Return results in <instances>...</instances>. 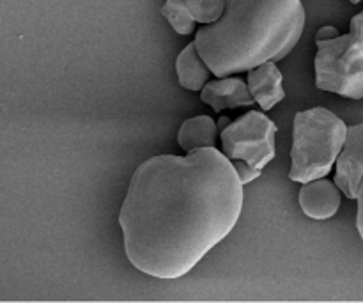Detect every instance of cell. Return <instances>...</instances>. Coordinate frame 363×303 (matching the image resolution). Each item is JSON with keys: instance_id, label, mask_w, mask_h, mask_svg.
Instances as JSON below:
<instances>
[{"instance_id": "1", "label": "cell", "mask_w": 363, "mask_h": 303, "mask_svg": "<svg viewBox=\"0 0 363 303\" xmlns=\"http://www.w3.org/2000/svg\"><path fill=\"white\" fill-rule=\"evenodd\" d=\"M243 187L216 148L145 160L119 213L128 261L155 279L186 275L236 227Z\"/></svg>"}, {"instance_id": "2", "label": "cell", "mask_w": 363, "mask_h": 303, "mask_svg": "<svg viewBox=\"0 0 363 303\" xmlns=\"http://www.w3.org/2000/svg\"><path fill=\"white\" fill-rule=\"evenodd\" d=\"M305 28L301 0H225L223 14L201 27L195 46L215 77L286 59Z\"/></svg>"}, {"instance_id": "3", "label": "cell", "mask_w": 363, "mask_h": 303, "mask_svg": "<svg viewBox=\"0 0 363 303\" xmlns=\"http://www.w3.org/2000/svg\"><path fill=\"white\" fill-rule=\"evenodd\" d=\"M347 126L323 106L301 110L294 117L289 177L294 183L326 177L346 142Z\"/></svg>"}, {"instance_id": "4", "label": "cell", "mask_w": 363, "mask_h": 303, "mask_svg": "<svg viewBox=\"0 0 363 303\" xmlns=\"http://www.w3.org/2000/svg\"><path fill=\"white\" fill-rule=\"evenodd\" d=\"M315 87L342 98H363V11L351 18V31L339 34L326 25L315 34Z\"/></svg>"}, {"instance_id": "5", "label": "cell", "mask_w": 363, "mask_h": 303, "mask_svg": "<svg viewBox=\"0 0 363 303\" xmlns=\"http://www.w3.org/2000/svg\"><path fill=\"white\" fill-rule=\"evenodd\" d=\"M220 135L227 158L245 160L261 170L275 158L277 124L259 110H250L240 119L230 121L220 130Z\"/></svg>"}, {"instance_id": "6", "label": "cell", "mask_w": 363, "mask_h": 303, "mask_svg": "<svg viewBox=\"0 0 363 303\" xmlns=\"http://www.w3.org/2000/svg\"><path fill=\"white\" fill-rule=\"evenodd\" d=\"M225 9V0H167L162 14L181 35L194 34L195 23H215Z\"/></svg>"}, {"instance_id": "7", "label": "cell", "mask_w": 363, "mask_h": 303, "mask_svg": "<svg viewBox=\"0 0 363 303\" xmlns=\"http://www.w3.org/2000/svg\"><path fill=\"white\" fill-rule=\"evenodd\" d=\"M335 165V184L347 199H357L363 180V123L347 126L346 142Z\"/></svg>"}, {"instance_id": "8", "label": "cell", "mask_w": 363, "mask_h": 303, "mask_svg": "<svg viewBox=\"0 0 363 303\" xmlns=\"http://www.w3.org/2000/svg\"><path fill=\"white\" fill-rule=\"evenodd\" d=\"M340 188L332 181L319 177V180L303 183L300 190V208L308 219L328 220L337 215L340 208Z\"/></svg>"}, {"instance_id": "9", "label": "cell", "mask_w": 363, "mask_h": 303, "mask_svg": "<svg viewBox=\"0 0 363 303\" xmlns=\"http://www.w3.org/2000/svg\"><path fill=\"white\" fill-rule=\"evenodd\" d=\"M201 99L215 112H222L225 109L234 110L241 109V106H252L255 103L247 82L236 77H220L218 80L208 82L202 87Z\"/></svg>"}, {"instance_id": "10", "label": "cell", "mask_w": 363, "mask_h": 303, "mask_svg": "<svg viewBox=\"0 0 363 303\" xmlns=\"http://www.w3.org/2000/svg\"><path fill=\"white\" fill-rule=\"evenodd\" d=\"M282 82L284 75L275 64V60H268V62L248 71L247 84L248 89H250V94L254 96L255 103L264 112L272 110L277 103L286 98Z\"/></svg>"}, {"instance_id": "11", "label": "cell", "mask_w": 363, "mask_h": 303, "mask_svg": "<svg viewBox=\"0 0 363 303\" xmlns=\"http://www.w3.org/2000/svg\"><path fill=\"white\" fill-rule=\"evenodd\" d=\"M176 71L181 87L194 92L202 91V87L208 84L209 75H211V70H209L208 64L204 62V59H202L201 53H199L197 46H195V41L190 43V45L177 55Z\"/></svg>"}, {"instance_id": "12", "label": "cell", "mask_w": 363, "mask_h": 303, "mask_svg": "<svg viewBox=\"0 0 363 303\" xmlns=\"http://www.w3.org/2000/svg\"><path fill=\"white\" fill-rule=\"evenodd\" d=\"M216 126L215 119L209 116H197L186 119L179 128L177 133V144L186 153L197 151L202 148H215L216 144Z\"/></svg>"}, {"instance_id": "13", "label": "cell", "mask_w": 363, "mask_h": 303, "mask_svg": "<svg viewBox=\"0 0 363 303\" xmlns=\"http://www.w3.org/2000/svg\"><path fill=\"white\" fill-rule=\"evenodd\" d=\"M233 163L243 184L252 183V181H255L262 174L261 169H255V167H252L250 163H247L245 160H233Z\"/></svg>"}, {"instance_id": "14", "label": "cell", "mask_w": 363, "mask_h": 303, "mask_svg": "<svg viewBox=\"0 0 363 303\" xmlns=\"http://www.w3.org/2000/svg\"><path fill=\"white\" fill-rule=\"evenodd\" d=\"M358 213H357V229L360 233L362 240H363V180L360 183V188H358Z\"/></svg>"}, {"instance_id": "15", "label": "cell", "mask_w": 363, "mask_h": 303, "mask_svg": "<svg viewBox=\"0 0 363 303\" xmlns=\"http://www.w3.org/2000/svg\"><path fill=\"white\" fill-rule=\"evenodd\" d=\"M218 123H220V124H218V128H220V130H223V128H225L227 124L230 123V119H227V117H222V119H220Z\"/></svg>"}, {"instance_id": "16", "label": "cell", "mask_w": 363, "mask_h": 303, "mask_svg": "<svg viewBox=\"0 0 363 303\" xmlns=\"http://www.w3.org/2000/svg\"><path fill=\"white\" fill-rule=\"evenodd\" d=\"M350 2H351V4H360L362 0H350Z\"/></svg>"}]
</instances>
